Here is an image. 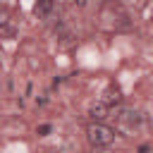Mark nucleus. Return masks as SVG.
<instances>
[{
  "mask_svg": "<svg viewBox=\"0 0 153 153\" xmlns=\"http://www.w3.org/2000/svg\"><path fill=\"white\" fill-rule=\"evenodd\" d=\"M86 139H88V143H91L93 148H105V146H110V143L115 141V131H112L110 127L100 124V122H93V124H88V129H86Z\"/></svg>",
  "mask_w": 153,
  "mask_h": 153,
  "instance_id": "nucleus-1",
  "label": "nucleus"
},
{
  "mask_svg": "<svg viewBox=\"0 0 153 153\" xmlns=\"http://www.w3.org/2000/svg\"><path fill=\"white\" fill-rule=\"evenodd\" d=\"M108 108H115V105H120L122 103V91H120V86H115V84H110L108 88H105V93H103V98H100Z\"/></svg>",
  "mask_w": 153,
  "mask_h": 153,
  "instance_id": "nucleus-2",
  "label": "nucleus"
},
{
  "mask_svg": "<svg viewBox=\"0 0 153 153\" xmlns=\"http://www.w3.org/2000/svg\"><path fill=\"white\" fill-rule=\"evenodd\" d=\"M53 10H55V0H36V5H33V14L38 19H48L53 14Z\"/></svg>",
  "mask_w": 153,
  "mask_h": 153,
  "instance_id": "nucleus-3",
  "label": "nucleus"
},
{
  "mask_svg": "<svg viewBox=\"0 0 153 153\" xmlns=\"http://www.w3.org/2000/svg\"><path fill=\"white\" fill-rule=\"evenodd\" d=\"M108 115H110V108H108L103 100H98V103L91 105V120H93V122H100V120H105Z\"/></svg>",
  "mask_w": 153,
  "mask_h": 153,
  "instance_id": "nucleus-4",
  "label": "nucleus"
},
{
  "mask_svg": "<svg viewBox=\"0 0 153 153\" xmlns=\"http://www.w3.org/2000/svg\"><path fill=\"white\" fill-rule=\"evenodd\" d=\"M120 122L124 124V127H139V122H141V115L136 112V110H124L122 115H120Z\"/></svg>",
  "mask_w": 153,
  "mask_h": 153,
  "instance_id": "nucleus-5",
  "label": "nucleus"
},
{
  "mask_svg": "<svg viewBox=\"0 0 153 153\" xmlns=\"http://www.w3.org/2000/svg\"><path fill=\"white\" fill-rule=\"evenodd\" d=\"M7 24H10V12L0 7V29H7Z\"/></svg>",
  "mask_w": 153,
  "mask_h": 153,
  "instance_id": "nucleus-6",
  "label": "nucleus"
},
{
  "mask_svg": "<svg viewBox=\"0 0 153 153\" xmlns=\"http://www.w3.org/2000/svg\"><path fill=\"white\" fill-rule=\"evenodd\" d=\"M48 131H50V124H43V127H38V134H41V136H45Z\"/></svg>",
  "mask_w": 153,
  "mask_h": 153,
  "instance_id": "nucleus-7",
  "label": "nucleus"
},
{
  "mask_svg": "<svg viewBox=\"0 0 153 153\" xmlns=\"http://www.w3.org/2000/svg\"><path fill=\"white\" fill-rule=\"evenodd\" d=\"M74 5H76V7H84V5H86V0H74Z\"/></svg>",
  "mask_w": 153,
  "mask_h": 153,
  "instance_id": "nucleus-8",
  "label": "nucleus"
},
{
  "mask_svg": "<svg viewBox=\"0 0 153 153\" xmlns=\"http://www.w3.org/2000/svg\"><path fill=\"white\" fill-rule=\"evenodd\" d=\"M151 19H153V14H151Z\"/></svg>",
  "mask_w": 153,
  "mask_h": 153,
  "instance_id": "nucleus-9",
  "label": "nucleus"
}]
</instances>
